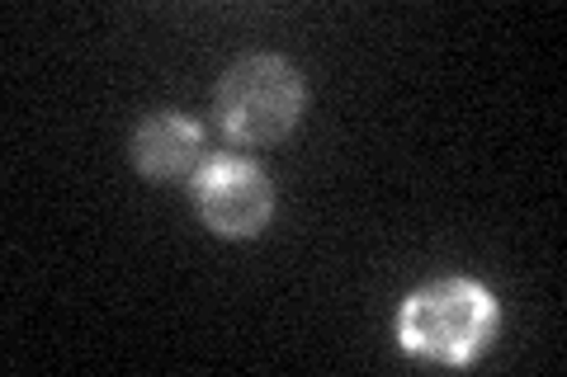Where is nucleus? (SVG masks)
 Listing matches in <instances>:
<instances>
[{
    "label": "nucleus",
    "mask_w": 567,
    "mask_h": 377,
    "mask_svg": "<svg viewBox=\"0 0 567 377\" xmlns=\"http://www.w3.org/2000/svg\"><path fill=\"white\" fill-rule=\"evenodd\" d=\"M502 307L473 279H435L402 302L398 339L412 358L445 368H468L477 354L492 345Z\"/></svg>",
    "instance_id": "1"
},
{
    "label": "nucleus",
    "mask_w": 567,
    "mask_h": 377,
    "mask_svg": "<svg viewBox=\"0 0 567 377\" xmlns=\"http://www.w3.org/2000/svg\"><path fill=\"white\" fill-rule=\"evenodd\" d=\"M303 76L289 57L275 52H256L227 66V76L218 85V128L233 147H275L284 142L298 118H303Z\"/></svg>",
    "instance_id": "2"
},
{
    "label": "nucleus",
    "mask_w": 567,
    "mask_h": 377,
    "mask_svg": "<svg viewBox=\"0 0 567 377\" xmlns=\"http://www.w3.org/2000/svg\"><path fill=\"white\" fill-rule=\"evenodd\" d=\"M194 208H199L208 231L227 241H251L275 218V185L256 160L218 156L204 160L194 175Z\"/></svg>",
    "instance_id": "3"
},
{
    "label": "nucleus",
    "mask_w": 567,
    "mask_h": 377,
    "mask_svg": "<svg viewBox=\"0 0 567 377\" xmlns=\"http://www.w3.org/2000/svg\"><path fill=\"white\" fill-rule=\"evenodd\" d=\"M128 156L137 175L156 179V185H166V179H194L208 160V137L185 114H147L133 128Z\"/></svg>",
    "instance_id": "4"
}]
</instances>
